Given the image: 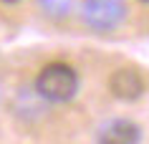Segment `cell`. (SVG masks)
Here are the masks:
<instances>
[{
    "mask_svg": "<svg viewBox=\"0 0 149 144\" xmlns=\"http://www.w3.org/2000/svg\"><path fill=\"white\" fill-rule=\"evenodd\" d=\"M109 88L119 101H136L144 94V83H141L139 73L132 71V68H119V71H114L111 79H109Z\"/></svg>",
    "mask_w": 149,
    "mask_h": 144,
    "instance_id": "4",
    "label": "cell"
},
{
    "mask_svg": "<svg viewBox=\"0 0 149 144\" xmlns=\"http://www.w3.org/2000/svg\"><path fill=\"white\" fill-rule=\"evenodd\" d=\"M141 3H149V0H141Z\"/></svg>",
    "mask_w": 149,
    "mask_h": 144,
    "instance_id": "7",
    "label": "cell"
},
{
    "mask_svg": "<svg viewBox=\"0 0 149 144\" xmlns=\"http://www.w3.org/2000/svg\"><path fill=\"white\" fill-rule=\"evenodd\" d=\"M3 3H10V5H13V3H20V0H3Z\"/></svg>",
    "mask_w": 149,
    "mask_h": 144,
    "instance_id": "6",
    "label": "cell"
},
{
    "mask_svg": "<svg viewBox=\"0 0 149 144\" xmlns=\"http://www.w3.org/2000/svg\"><path fill=\"white\" fill-rule=\"evenodd\" d=\"M36 91L51 104H66L79 91V73L68 63H48L36 79Z\"/></svg>",
    "mask_w": 149,
    "mask_h": 144,
    "instance_id": "1",
    "label": "cell"
},
{
    "mask_svg": "<svg viewBox=\"0 0 149 144\" xmlns=\"http://www.w3.org/2000/svg\"><path fill=\"white\" fill-rule=\"evenodd\" d=\"M96 142H101V144H136V142H141V129L129 119H111L99 129Z\"/></svg>",
    "mask_w": 149,
    "mask_h": 144,
    "instance_id": "3",
    "label": "cell"
},
{
    "mask_svg": "<svg viewBox=\"0 0 149 144\" xmlns=\"http://www.w3.org/2000/svg\"><path fill=\"white\" fill-rule=\"evenodd\" d=\"M38 3V8L43 10V15L53 18V20H61L71 13L73 8V0H36Z\"/></svg>",
    "mask_w": 149,
    "mask_h": 144,
    "instance_id": "5",
    "label": "cell"
},
{
    "mask_svg": "<svg viewBox=\"0 0 149 144\" xmlns=\"http://www.w3.org/2000/svg\"><path fill=\"white\" fill-rule=\"evenodd\" d=\"M126 8L121 0H84L81 3V20L99 33L114 31L121 25Z\"/></svg>",
    "mask_w": 149,
    "mask_h": 144,
    "instance_id": "2",
    "label": "cell"
}]
</instances>
